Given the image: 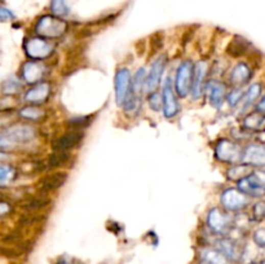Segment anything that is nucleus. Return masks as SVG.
I'll list each match as a JSON object with an SVG mask.
<instances>
[{"instance_id": "393cba45", "label": "nucleus", "mask_w": 265, "mask_h": 264, "mask_svg": "<svg viewBox=\"0 0 265 264\" xmlns=\"http://www.w3.org/2000/svg\"><path fill=\"white\" fill-rule=\"evenodd\" d=\"M251 171V167L247 166L245 163H237L234 166L230 167L227 171V178L232 181H239L243 178H246L247 175H250Z\"/></svg>"}, {"instance_id": "dca6fc26", "label": "nucleus", "mask_w": 265, "mask_h": 264, "mask_svg": "<svg viewBox=\"0 0 265 264\" xmlns=\"http://www.w3.org/2000/svg\"><path fill=\"white\" fill-rule=\"evenodd\" d=\"M208 65L206 61H198L194 64L193 69V81H191V95L193 99L198 100L203 95V88H205V79L207 75Z\"/></svg>"}, {"instance_id": "1a4fd4ad", "label": "nucleus", "mask_w": 265, "mask_h": 264, "mask_svg": "<svg viewBox=\"0 0 265 264\" xmlns=\"http://www.w3.org/2000/svg\"><path fill=\"white\" fill-rule=\"evenodd\" d=\"M132 75L127 67H122L115 74V101L118 106H123L131 93Z\"/></svg>"}, {"instance_id": "79ce46f5", "label": "nucleus", "mask_w": 265, "mask_h": 264, "mask_svg": "<svg viewBox=\"0 0 265 264\" xmlns=\"http://www.w3.org/2000/svg\"><path fill=\"white\" fill-rule=\"evenodd\" d=\"M7 159H9V154L6 153V152H3V150H0V163L7 161Z\"/></svg>"}, {"instance_id": "4468645a", "label": "nucleus", "mask_w": 265, "mask_h": 264, "mask_svg": "<svg viewBox=\"0 0 265 264\" xmlns=\"http://www.w3.org/2000/svg\"><path fill=\"white\" fill-rule=\"evenodd\" d=\"M240 163H245L250 167H264L265 166V145L250 144L243 149Z\"/></svg>"}, {"instance_id": "2eb2a0df", "label": "nucleus", "mask_w": 265, "mask_h": 264, "mask_svg": "<svg viewBox=\"0 0 265 264\" xmlns=\"http://www.w3.org/2000/svg\"><path fill=\"white\" fill-rule=\"evenodd\" d=\"M16 145L28 144L36 137V130L29 125H14L4 130Z\"/></svg>"}, {"instance_id": "a18cd8bd", "label": "nucleus", "mask_w": 265, "mask_h": 264, "mask_svg": "<svg viewBox=\"0 0 265 264\" xmlns=\"http://www.w3.org/2000/svg\"><path fill=\"white\" fill-rule=\"evenodd\" d=\"M251 264H265V260H261V261H256V263H251Z\"/></svg>"}, {"instance_id": "4be33fe9", "label": "nucleus", "mask_w": 265, "mask_h": 264, "mask_svg": "<svg viewBox=\"0 0 265 264\" xmlns=\"http://www.w3.org/2000/svg\"><path fill=\"white\" fill-rule=\"evenodd\" d=\"M18 115L21 118L26 121H30V122H42L45 117H47V113H45L44 109H42L38 105H29L25 108H21L18 110Z\"/></svg>"}, {"instance_id": "58836bf2", "label": "nucleus", "mask_w": 265, "mask_h": 264, "mask_svg": "<svg viewBox=\"0 0 265 264\" xmlns=\"http://www.w3.org/2000/svg\"><path fill=\"white\" fill-rule=\"evenodd\" d=\"M254 241L260 248H265V228L257 229L254 233Z\"/></svg>"}, {"instance_id": "0eeeda50", "label": "nucleus", "mask_w": 265, "mask_h": 264, "mask_svg": "<svg viewBox=\"0 0 265 264\" xmlns=\"http://www.w3.org/2000/svg\"><path fill=\"white\" fill-rule=\"evenodd\" d=\"M221 205L227 211L237 212L240 210L246 209L250 203L249 197L243 192H240L238 188H229L221 193Z\"/></svg>"}, {"instance_id": "aec40b11", "label": "nucleus", "mask_w": 265, "mask_h": 264, "mask_svg": "<svg viewBox=\"0 0 265 264\" xmlns=\"http://www.w3.org/2000/svg\"><path fill=\"white\" fill-rule=\"evenodd\" d=\"M252 77V70L245 62H239V64L235 65L232 69L229 74V82L232 86L234 87H240L243 84H246L247 82L251 79Z\"/></svg>"}, {"instance_id": "f03ea898", "label": "nucleus", "mask_w": 265, "mask_h": 264, "mask_svg": "<svg viewBox=\"0 0 265 264\" xmlns=\"http://www.w3.org/2000/svg\"><path fill=\"white\" fill-rule=\"evenodd\" d=\"M26 56L34 61H44L45 59L51 57L55 52V44L51 40L40 38V36H34L25 40L23 44Z\"/></svg>"}, {"instance_id": "e433bc0d", "label": "nucleus", "mask_w": 265, "mask_h": 264, "mask_svg": "<svg viewBox=\"0 0 265 264\" xmlns=\"http://www.w3.org/2000/svg\"><path fill=\"white\" fill-rule=\"evenodd\" d=\"M13 147H16L13 140L8 136V134H7L6 131H2V132H0V150L12 149Z\"/></svg>"}, {"instance_id": "b1692460", "label": "nucleus", "mask_w": 265, "mask_h": 264, "mask_svg": "<svg viewBox=\"0 0 265 264\" xmlns=\"http://www.w3.org/2000/svg\"><path fill=\"white\" fill-rule=\"evenodd\" d=\"M247 48H249V43L246 40L240 38V36H234V39L228 45L227 52L232 57H240L247 52Z\"/></svg>"}, {"instance_id": "c756f323", "label": "nucleus", "mask_w": 265, "mask_h": 264, "mask_svg": "<svg viewBox=\"0 0 265 264\" xmlns=\"http://www.w3.org/2000/svg\"><path fill=\"white\" fill-rule=\"evenodd\" d=\"M260 93H261V86L259 83H255L247 89V92H245L243 95L242 101L245 103V108L250 106L251 104H254V101H256V99L259 98Z\"/></svg>"}, {"instance_id": "9b49d317", "label": "nucleus", "mask_w": 265, "mask_h": 264, "mask_svg": "<svg viewBox=\"0 0 265 264\" xmlns=\"http://www.w3.org/2000/svg\"><path fill=\"white\" fill-rule=\"evenodd\" d=\"M84 137L83 130H69L66 134L57 137L52 141V149L55 152H70L82 142Z\"/></svg>"}, {"instance_id": "f704fd0d", "label": "nucleus", "mask_w": 265, "mask_h": 264, "mask_svg": "<svg viewBox=\"0 0 265 264\" xmlns=\"http://www.w3.org/2000/svg\"><path fill=\"white\" fill-rule=\"evenodd\" d=\"M148 101H149V106L154 111H160V110H162V98H160V95H159V93H158L157 91H155V92H150V95H149V99H148Z\"/></svg>"}, {"instance_id": "6ab92c4d", "label": "nucleus", "mask_w": 265, "mask_h": 264, "mask_svg": "<svg viewBox=\"0 0 265 264\" xmlns=\"http://www.w3.org/2000/svg\"><path fill=\"white\" fill-rule=\"evenodd\" d=\"M206 88L208 91L211 105L216 109H220L225 101V96L228 95L227 86L219 81H211L206 84Z\"/></svg>"}, {"instance_id": "39448f33", "label": "nucleus", "mask_w": 265, "mask_h": 264, "mask_svg": "<svg viewBox=\"0 0 265 264\" xmlns=\"http://www.w3.org/2000/svg\"><path fill=\"white\" fill-rule=\"evenodd\" d=\"M194 64L190 60H185L180 64L175 78V91L181 99L186 98L191 91V81H193Z\"/></svg>"}, {"instance_id": "a211bd4d", "label": "nucleus", "mask_w": 265, "mask_h": 264, "mask_svg": "<svg viewBox=\"0 0 265 264\" xmlns=\"http://www.w3.org/2000/svg\"><path fill=\"white\" fill-rule=\"evenodd\" d=\"M216 249L229 261H238L242 258V248L232 238H221L216 242Z\"/></svg>"}, {"instance_id": "7ed1b4c3", "label": "nucleus", "mask_w": 265, "mask_h": 264, "mask_svg": "<svg viewBox=\"0 0 265 264\" xmlns=\"http://www.w3.org/2000/svg\"><path fill=\"white\" fill-rule=\"evenodd\" d=\"M238 189L247 197L261 198L265 196V171H254L238 181Z\"/></svg>"}, {"instance_id": "f3484780", "label": "nucleus", "mask_w": 265, "mask_h": 264, "mask_svg": "<svg viewBox=\"0 0 265 264\" xmlns=\"http://www.w3.org/2000/svg\"><path fill=\"white\" fill-rule=\"evenodd\" d=\"M67 180V174L64 171H55L52 174H48L44 178H42L38 183L39 192L45 195V193L53 192V190L58 189L61 186H64V184Z\"/></svg>"}, {"instance_id": "72a5a7b5", "label": "nucleus", "mask_w": 265, "mask_h": 264, "mask_svg": "<svg viewBox=\"0 0 265 264\" xmlns=\"http://www.w3.org/2000/svg\"><path fill=\"white\" fill-rule=\"evenodd\" d=\"M252 219L255 222H262L265 220V201L255 203L252 207Z\"/></svg>"}, {"instance_id": "ea45409f", "label": "nucleus", "mask_w": 265, "mask_h": 264, "mask_svg": "<svg viewBox=\"0 0 265 264\" xmlns=\"http://www.w3.org/2000/svg\"><path fill=\"white\" fill-rule=\"evenodd\" d=\"M9 212H12V206L11 203L4 202V201H0V218L6 217Z\"/></svg>"}, {"instance_id": "412c9836", "label": "nucleus", "mask_w": 265, "mask_h": 264, "mask_svg": "<svg viewBox=\"0 0 265 264\" xmlns=\"http://www.w3.org/2000/svg\"><path fill=\"white\" fill-rule=\"evenodd\" d=\"M243 128L251 132H259L265 130V114L260 111H254L243 119Z\"/></svg>"}, {"instance_id": "473e14b6", "label": "nucleus", "mask_w": 265, "mask_h": 264, "mask_svg": "<svg viewBox=\"0 0 265 264\" xmlns=\"http://www.w3.org/2000/svg\"><path fill=\"white\" fill-rule=\"evenodd\" d=\"M18 101L13 99V96H4L0 99V113H11L12 110L17 108Z\"/></svg>"}, {"instance_id": "a19ab883", "label": "nucleus", "mask_w": 265, "mask_h": 264, "mask_svg": "<svg viewBox=\"0 0 265 264\" xmlns=\"http://www.w3.org/2000/svg\"><path fill=\"white\" fill-rule=\"evenodd\" d=\"M256 109H257V111L262 113V114H265V96L261 99V100L259 101V104H257Z\"/></svg>"}, {"instance_id": "bb28decb", "label": "nucleus", "mask_w": 265, "mask_h": 264, "mask_svg": "<svg viewBox=\"0 0 265 264\" xmlns=\"http://www.w3.org/2000/svg\"><path fill=\"white\" fill-rule=\"evenodd\" d=\"M0 89H2V93H3L4 96H13L21 92V89H22V83H21L19 79H17L16 77H11V78L6 79V81L2 83Z\"/></svg>"}, {"instance_id": "c9c22d12", "label": "nucleus", "mask_w": 265, "mask_h": 264, "mask_svg": "<svg viewBox=\"0 0 265 264\" xmlns=\"http://www.w3.org/2000/svg\"><path fill=\"white\" fill-rule=\"evenodd\" d=\"M243 95H245V92L242 89H233L230 93H228L227 98H228V103H229L230 106H235L237 104H239L242 101Z\"/></svg>"}, {"instance_id": "9d476101", "label": "nucleus", "mask_w": 265, "mask_h": 264, "mask_svg": "<svg viewBox=\"0 0 265 264\" xmlns=\"http://www.w3.org/2000/svg\"><path fill=\"white\" fill-rule=\"evenodd\" d=\"M162 108L163 114L164 117L171 119L175 118L180 111L179 101H177L176 95L174 92V87H172L171 79L167 78L163 83V92H162Z\"/></svg>"}, {"instance_id": "ddd939ff", "label": "nucleus", "mask_w": 265, "mask_h": 264, "mask_svg": "<svg viewBox=\"0 0 265 264\" xmlns=\"http://www.w3.org/2000/svg\"><path fill=\"white\" fill-rule=\"evenodd\" d=\"M167 57L166 56H159L157 60L152 64L150 71L147 75V81H145V91L155 92L158 87L160 86V81H162V75L164 69H166Z\"/></svg>"}, {"instance_id": "a878e982", "label": "nucleus", "mask_w": 265, "mask_h": 264, "mask_svg": "<svg viewBox=\"0 0 265 264\" xmlns=\"http://www.w3.org/2000/svg\"><path fill=\"white\" fill-rule=\"evenodd\" d=\"M50 203V198L45 197L44 195H40L38 197H33L26 201V202H23L22 207L25 210H28V211H39V210L45 209Z\"/></svg>"}, {"instance_id": "2f4dec72", "label": "nucleus", "mask_w": 265, "mask_h": 264, "mask_svg": "<svg viewBox=\"0 0 265 264\" xmlns=\"http://www.w3.org/2000/svg\"><path fill=\"white\" fill-rule=\"evenodd\" d=\"M51 11H52V13L57 17L66 16V14L69 13L66 0H52V2H51Z\"/></svg>"}, {"instance_id": "37998d69", "label": "nucleus", "mask_w": 265, "mask_h": 264, "mask_svg": "<svg viewBox=\"0 0 265 264\" xmlns=\"http://www.w3.org/2000/svg\"><path fill=\"white\" fill-rule=\"evenodd\" d=\"M56 264H78V263H75V261H73V260H69V259L61 258V259H58V261Z\"/></svg>"}, {"instance_id": "5701e85b", "label": "nucleus", "mask_w": 265, "mask_h": 264, "mask_svg": "<svg viewBox=\"0 0 265 264\" xmlns=\"http://www.w3.org/2000/svg\"><path fill=\"white\" fill-rule=\"evenodd\" d=\"M199 259H201V264H229V260L218 249H203Z\"/></svg>"}, {"instance_id": "c85d7f7f", "label": "nucleus", "mask_w": 265, "mask_h": 264, "mask_svg": "<svg viewBox=\"0 0 265 264\" xmlns=\"http://www.w3.org/2000/svg\"><path fill=\"white\" fill-rule=\"evenodd\" d=\"M17 175H18V174H17V170L14 169L12 164L0 163V184H2V185L16 180Z\"/></svg>"}, {"instance_id": "f8f14e48", "label": "nucleus", "mask_w": 265, "mask_h": 264, "mask_svg": "<svg viewBox=\"0 0 265 264\" xmlns=\"http://www.w3.org/2000/svg\"><path fill=\"white\" fill-rule=\"evenodd\" d=\"M51 91H52V87H51L50 82H39V83L34 84L29 91H26L23 99L30 105L40 106L47 103L51 96Z\"/></svg>"}, {"instance_id": "49530a36", "label": "nucleus", "mask_w": 265, "mask_h": 264, "mask_svg": "<svg viewBox=\"0 0 265 264\" xmlns=\"http://www.w3.org/2000/svg\"><path fill=\"white\" fill-rule=\"evenodd\" d=\"M0 198H2V193H0Z\"/></svg>"}, {"instance_id": "6e6552de", "label": "nucleus", "mask_w": 265, "mask_h": 264, "mask_svg": "<svg viewBox=\"0 0 265 264\" xmlns=\"http://www.w3.org/2000/svg\"><path fill=\"white\" fill-rule=\"evenodd\" d=\"M48 73L47 65L43 61H34V60H29L21 67V79L25 83L34 84L43 82V78Z\"/></svg>"}, {"instance_id": "c03bdc74", "label": "nucleus", "mask_w": 265, "mask_h": 264, "mask_svg": "<svg viewBox=\"0 0 265 264\" xmlns=\"http://www.w3.org/2000/svg\"><path fill=\"white\" fill-rule=\"evenodd\" d=\"M3 114V113H0V126H3V125H6V121H7V117H4V115H2Z\"/></svg>"}, {"instance_id": "cd10ccee", "label": "nucleus", "mask_w": 265, "mask_h": 264, "mask_svg": "<svg viewBox=\"0 0 265 264\" xmlns=\"http://www.w3.org/2000/svg\"><path fill=\"white\" fill-rule=\"evenodd\" d=\"M70 159H71L70 152H55L53 150V153L48 158L47 166L51 167V169H57V167L65 166Z\"/></svg>"}, {"instance_id": "20e7f679", "label": "nucleus", "mask_w": 265, "mask_h": 264, "mask_svg": "<svg viewBox=\"0 0 265 264\" xmlns=\"http://www.w3.org/2000/svg\"><path fill=\"white\" fill-rule=\"evenodd\" d=\"M243 150L237 142L221 139L215 145V157L218 161L228 164H237L242 159Z\"/></svg>"}, {"instance_id": "f257e3e1", "label": "nucleus", "mask_w": 265, "mask_h": 264, "mask_svg": "<svg viewBox=\"0 0 265 264\" xmlns=\"http://www.w3.org/2000/svg\"><path fill=\"white\" fill-rule=\"evenodd\" d=\"M69 30V23L55 14H45L40 17L35 25V33L44 39L62 38Z\"/></svg>"}, {"instance_id": "4c0bfd02", "label": "nucleus", "mask_w": 265, "mask_h": 264, "mask_svg": "<svg viewBox=\"0 0 265 264\" xmlns=\"http://www.w3.org/2000/svg\"><path fill=\"white\" fill-rule=\"evenodd\" d=\"M16 18L13 12L8 8L0 7V22H7V21H12Z\"/></svg>"}, {"instance_id": "423d86ee", "label": "nucleus", "mask_w": 265, "mask_h": 264, "mask_svg": "<svg viewBox=\"0 0 265 264\" xmlns=\"http://www.w3.org/2000/svg\"><path fill=\"white\" fill-rule=\"evenodd\" d=\"M208 228L216 234H227L234 225V220L220 207H213L207 214Z\"/></svg>"}, {"instance_id": "7c9ffc66", "label": "nucleus", "mask_w": 265, "mask_h": 264, "mask_svg": "<svg viewBox=\"0 0 265 264\" xmlns=\"http://www.w3.org/2000/svg\"><path fill=\"white\" fill-rule=\"evenodd\" d=\"M92 123V118L89 115H82V117H74L67 121V128L69 130H83L88 127Z\"/></svg>"}]
</instances>
